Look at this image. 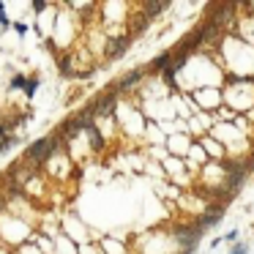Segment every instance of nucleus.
<instances>
[{"label":"nucleus","mask_w":254,"mask_h":254,"mask_svg":"<svg viewBox=\"0 0 254 254\" xmlns=\"http://www.w3.org/2000/svg\"><path fill=\"white\" fill-rule=\"evenodd\" d=\"M58 148H61V134H50V137L36 139V142L25 150V159L33 161V164H44V161H50L52 156L58 153Z\"/></svg>","instance_id":"1"},{"label":"nucleus","mask_w":254,"mask_h":254,"mask_svg":"<svg viewBox=\"0 0 254 254\" xmlns=\"http://www.w3.org/2000/svg\"><path fill=\"white\" fill-rule=\"evenodd\" d=\"M202 235H205V230L197 224V221H194V224H183V227L175 230V241H178V246H181L183 254L197 252V246L202 243Z\"/></svg>","instance_id":"2"},{"label":"nucleus","mask_w":254,"mask_h":254,"mask_svg":"<svg viewBox=\"0 0 254 254\" xmlns=\"http://www.w3.org/2000/svg\"><path fill=\"white\" fill-rule=\"evenodd\" d=\"M249 178V167L241 164V161H232V164H227V178H224V189L230 191V199L235 197V191L246 183Z\"/></svg>","instance_id":"3"},{"label":"nucleus","mask_w":254,"mask_h":254,"mask_svg":"<svg viewBox=\"0 0 254 254\" xmlns=\"http://www.w3.org/2000/svg\"><path fill=\"white\" fill-rule=\"evenodd\" d=\"M221 216H224V205L213 202V205H208V208H205V213L197 219V224L202 227V230H210V227L221 224Z\"/></svg>","instance_id":"4"},{"label":"nucleus","mask_w":254,"mask_h":254,"mask_svg":"<svg viewBox=\"0 0 254 254\" xmlns=\"http://www.w3.org/2000/svg\"><path fill=\"white\" fill-rule=\"evenodd\" d=\"M85 128H88V121H82V118L77 115V118H71V121L63 123V126L58 128V134H61V139H77Z\"/></svg>","instance_id":"5"},{"label":"nucleus","mask_w":254,"mask_h":254,"mask_svg":"<svg viewBox=\"0 0 254 254\" xmlns=\"http://www.w3.org/2000/svg\"><path fill=\"white\" fill-rule=\"evenodd\" d=\"M128 47H131V36H118V39H110V41H107V61L123 58Z\"/></svg>","instance_id":"6"},{"label":"nucleus","mask_w":254,"mask_h":254,"mask_svg":"<svg viewBox=\"0 0 254 254\" xmlns=\"http://www.w3.org/2000/svg\"><path fill=\"white\" fill-rule=\"evenodd\" d=\"M93 104H96L99 118L101 115H112V112H115V104H118V93H104V96H99Z\"/></svg>","instance_id":"7"},{"label":"nucleus","mask_w":254,"mask_h":254,"mask_svg":"<svg viewBox=\"0 0 254 254\" xmlns=\"http://www.w3.org/2000/svg\"><path fill=\"white\" fill-rule=\"evenodd\" d=\"M142 77H145L142 68H131L128 74H123V77L118 79V93H123V90H128V88H134V85H137Z\"/></svg>","instance_id":"8"},{"label":"nucleus","mask_w":254,"mask_h":254,"mask_svg":"<svg viewBox=\"0 0 254 254\" xmlns=\"http://www.w3.org/2000/svg\"><path fill=\"white\" fill-rule=\"evenodd\" d=\"M85 134L90 137V148H93V150H104V137H101V128L96 126V121H93V123H88Z\"/></svg>","instance_id":"9"},{"label":"nucleus","mask_w":254,"mask_h":254,"mask_svg":"<svg viewBox=\"0 0 254 254\" xmlns=\"http://www.w3.org/2000/svg\"><path fill=\"white\" fill-rule=\"evenodd\" d=\"M170 66H172V52H161V55L153 58V63H150V71H161V74H164Z\"/></svg>","instance_id":"10"},{"label":"nucleus","mask_w":254,"mask_h":254,"mask_svg":"<svg viewBox=\"0 0 254 254\" xmlns=\"http://www.w3.org/2000/svg\"><path fill=\"white\" fill-rule=\"evenodd\" d=\"M167 6H170V3H142V14H145L148 19H153L156 14L167 11Z\"/></svg>","instance_id":"11"},{"label":"nucleus","mask_w":254,"mask_h":254,"mask_svg":"<svg viewBox=\"0 0 254 254\" xmlns=\"http://www.w3.org/2000/svg\"><path fill=\"white\" fill-rule=\"evenodd\" d=\"M39 85H41V79L33 74V77H28V82H25V90H22V93L28 96V99H33V96L39 93Z\"/></svg>","instance_id":"12"},{"label":"nucleus","mask_w":254,"mask_h":254,"mask_svg":"<svg viewBox=\"0 0 254 254\" xmlns=\"http://www.w3.org/2000/svg\"><path fill=\"white\" fill-rule=\"evenodd\" d=\"M25 82H28L25 74H14V77L8 79V90H25Z\"/></svg>","instance_id":"13"},{"label":"nucleus","mask_w":254,"mask_h":254,"mask_svg":"<svg viewBox=\"0 0 254 254\" xmlns=\"http://www.w3.org/2000/svg\"><path fill=\"white\" fill-rule=\"evenodd\" d=\"M19 139L17 137H6V139H0V153H8L11 148H17Z\"/></svg>","instance_id":"14"},{"label":"nucleus","mask_w":254,"mask_h":254,"mask_svg":"<svg viewBox=\"0 0 254 254\" xmlns=\"http://www.w3.org/2000/svg\"><path fill=\"white\" fill-rule=\"evenodd\" d=\"M8 28H14V25L8 22V17H6V6H3V3H0V30H3V33H6Z\"/></svg>","instance_id":"15"},{"label":"nucleus","mask_w":254,"mask_h":254,"mask_svg":"<svg viewBox=\"0 0 254 254\" xmlns=\"http://www.w3.org/2000/svg\"><path fill=\"white\" fill-rule=\"evenodd\" d=\"M61 74H63V77H74V71H71V61H68V58H63V61H61Z\"/></svg>","instance_id":"16"},{"label":"nucleus","mask_w":254,"mask_h":254,"mask_svg":"<svg viewBox=\"0 0 254 254\" xmlns=\"http://www.w3.org/2000/svg\"><path fill=\"white\" fill-rule=\"evenodd\" d=\"M230 254H249V243H243V241H238L235 246L230 249Z\"/></svg>","instance_id":"17"},{"label":"nucleus","mask_w":254,"mask_h":254,"mask_svg":"<svg viewBox=\"0 0 254 254\" xmlns=\"http://www.w3.org/2000/svg\"><path fill=\"white\" fill-rule=\"evenodd\" d=\"M14 33L25 36V33H28V22H14Z\"/></svg>","instance_id":"18"},{"label":"nucleus","mask_w":254,"mask_h":254,"mask_svg":"<svg viewBox=\"0 0 254 254\" xmlns=\"http://www.w3.org/2000/svg\"><path fill=\"white\" fill-rule=\"evenodd\" d=\"M238 235H241V232H238V230H230V232H227V235H224V241L235 246V243H238Z\"/></svg>","instance_id":"19"},{"label":"nucleus","mask_w":254,"mask_h":254,"mask_svg":"<svg viewBox=\"0 0 254 254\" xmlns=\"http://www.w3.org/2000/svg\"><path fill=\"white\" fill-rule=\"evenodd\" d=\"M44 8H47L44 0H36V3H33V11H44Z\"/></svg>","instance_id":"20"},{"label":"nucleus","mask_w":254,"mask_h":254,"mask_svg":"<svg viewBox=\"0 0 254 254\" xmlns=\"http://www.w3.org/2000/svg\"><path fill=\"white\" fill-rule=\"evenodd\" d=\"M221 243H224V235H221V238H213V241H210V249H216V246H221Z\"/></svg>","instance_id":"21"}]
</instances>
